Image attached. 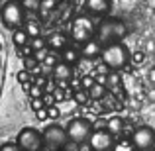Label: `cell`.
Here are the masks:
<instances>
[{"mask_svg":"<svg viewBox=\"0 0 155 151\" xmlns=\"http://www.w3.org/2000/svg\"><path fill=\"white\" fill-rule=\"evenodd\" d=\"M147 151H153V149H147Z\"/></svg>","mask_w":155,"mask_h":151,"instance_id":"cell-32","label":"cell"},{"mask_svg":"<svg viewBox=\"0 0 155 151\" xmlns=\"http://www.w3.org/2000/svg\"><path fill=\"white\" fill-rule=\"evenodd\" d=\"M18 80H20L22 84H26L28 80H31V83H34V77H31V73H30V71H26V69H24V71H20V73H18Z\"/></svg>","mask_w":155,"mask_h":151,"instance_id":"cell-21","label":"cell"},{"mask_svg":"<svg viewBox=\"0 0 155 151\" xmlns=\"http://www.w3.org/2000/svg\"><path fill=\"white\" fill-rule=\"evenodd\" d=\"M112 151H137V149L134 147L132 140H130V141H118V143L114 145V149H112Z\"/></svg>","mask_w":155,"mask_h":151,"instance_id":"cell-20","label":"cell"},{"mask_svg":"<svg viewBox=\"0 0 155 151\" xmlns=\"http://www.w3.org/2000/svg\"><path fill=\"white\" fill-rule=\"evenodd\" d=\"M31 96H34V98H39V96H41V90H39V87L31 84Z\"/></svg>","mask_w":155,"mask_h":151,"instance_id":"cell-28","label":"cell"},{"mask_svg":"<svg viewBox=\"0 0 155 151\" xmlns=\"http://www.w3.org/2000/svg\"><path fill=\"white\" fill-rule=\"evenodd\" d=\"M30 45H31V51H35V53L41 51V49H47V41L43 38H34L30 41Z\"/></svg>","mask_w":155,"mask_h":151,"instance_id":"cell-19","label":"cell"},{"mask_svg":"<svg viewBox=\"0 0 155 151\" xmlns=\"http://www.w3.org/2000/svg\"><path fill=\"white\" fill-rule=\"evenodd\" d=\"M88 145H91L92 151H110L114 149V136L108 132V130H94L88 140Z\"/></svg>","mask_w":155,"mask_h":151,"instance_id":"cell-8","label":"cell"},{"mask_svg":"<svg viewBox=\"0 0 155 151\" xmlns=\"http://www.w3.org/2000/svg\"><path fill=\"white\" fill-rule=\"evenodd\" d=\"M53 77H55L59 83H67L73 77V67L67 65V63H63V61H59V63L53 67Z\"/></svg>","mask_w":155,"mask_h":151,"instance_id":"cell-11","label":"cell"},{"mask_svg":"<svg viewBox=\"0 0 155 151\" xmlns=\"http://www.w3.org/2000/svg\"><path fill=\"white\" fill-rule=\"evenodd\" d=\"M31 106H34L35 112H38V110H43V100L41 98H34L31 100Z\"/></svg>","mask_w":155,"mask_h":151,"instance_id":"cell-26","label":"cell"},{"mask_svg":"<svg viewBox=\"0 0 155 151\" xmlns=\"http://www.w3.org/2000/svg\"><path fill=\"white\" fill-rule=\"evenodd\" d=\"M100 59L106 65V69H112V71H118V69L126 67V63L130 61V49L120 41L108 43V45L102 47V53H100Z\"/></svg>","mask_w":155,"mask_h":151,"instance_id":"cell-1","label":"cell"},{"mask_svg":"<svg viewBox=\"0 0 155 151\" xmlns=\"http://www.w3.org/2000/svg\"><path fill=\"white\" fill-rule=\"evenodd\" d=\"M47 45L53 47V49H61L63 51L65 47H69L67 45V38H65L63 34H53L49 39H47Z\"/></svg>","mask_w":155,"mask_h":151,"instance_id":"cell-15","label":"cell"},{"mask_svg":"<svg viewBox=\"0 0 155 151\" xmlns=\"http://www.w3.org/2000/svg\"><path fill=\"white\" fill-rule=\"evenodd\" d=\"M79 57H81V51L77 49V47H65V49L61 51V61L71 65V67H73V63L79 61Z\"/></svg>","mask_w":155,"mask_h":151,"instance_id":"cell-13","label":"cell"},{"mask_svg":"<svg viewBox=\"0 0 155 151\" xmlns=\"http://www.w3.org/2000/svg\"><path fill=\"white\" fill-rule=\"evenodd\" d=\"M92 35H94V24L91 22V18H87V16H79V18L73 22V28H71L73 41L84 45L87 41L92 39Z\"/></svg>","mask_w":155,"mask_h":151,"instance_id":"cell-4","label":"cell"},{"mask_svg":"<svg viewBox=\"0 0 155 151\" xmlns=\"http://www.w3.org/2000/svg\"><path fill=\"white\" fill-rule=\"evenodd\" d=\"M108 83H110V87H112L114 90H118V88H120V79H118V75H110L108 77Z\"/></svg>","mask_w":155,"mask_h":151,"instance_id":"cell-23","label":"cell"},{"mask_svg":"<svg viewBox=\"0 0 155 151\" xmlns=\"http://www.w3.org/2000/svg\"><path fill=\"white\" fill-rule=\"evenodd\" d=\"M41 133H43V141H45V145H49V147H53V149L65 147V145H67V141H69L67 130H63L61 126H57V124L47 126Z\"/></svg>","mask_w":155,"mask_h":151,"instance_id":"cell-7","label":"cell"},{"mask_svg":"<svg viewBox=\"0 0 155 151\" xmlns=\"http://www.w3.org/2000/svg\"><path fill=\"white\" fill-rule=\"evenodd\" d=\"M16 143L20 145L22 151H39L45 141H43V133L38 132L35 128H24L18 133V141Z\"/></svg>","mask_w":155,"mask_h":151,"instance_id":"cell-5","label":"cell"},{"mask_svg":"<svg viewBox=\"0 0 155 151\" xmlns=\"http://www.w3.org/2000/svg\"><path fill=\"white\" fill-rule=\"evenodd\" d=\"M65 130H67L69 141H71V143H77V145L88 143L92 132H94V130H92V124L87 120V118H73Z\"/></svg>","mask_w":155,"mask_h":151,"instance_id":"cell-3","label":"cell"},{"mask_svg":"<svg viewBox=\"0 0 155 151\" xmlns=\"http://www.w3.org/2000/svg\"><path fill=\"white\" fill-rule=\"evenodd\" d=\"M30 41H31V38L26 34V30H16V31H12V43H14L16 47H28L30 45Z\"/></svg>","mask_w":155,"mask_h":151,"instance_id":"cell-12","label":"cell"},{"mask_svg":"<svg viewBox=\"0 0 155 151\" xmlns=\"http://www.w3.org/2000/svg\"><path fill=\"white\" fill-rule=\"evenodd\" d=\"M88 94H91V98H96V100H98V98H102V96L106 94V87H104V84H98V83H96L94 87L88 90Z\"/></svg>","mask_w":155,"mask_h":151,"instance_id":"cell-18","label":"cell"},{"mask_svg":"<svg viewBox=\"0 0 155 151\" xmlns=\"http://www.w3.org/2000/svg\"><path fill=\"white\" fill-rule=\"evenodd\" d=\"M35 114H38V118H39V120H45V118H49V114H47V108H43V110H38Z\"/></svg>","mask_w":155,"mask_h":151,"instance_id":"cell-29","label":"cell"},{"mask_svg":"<svg viewBox=\"0 0 155 151\" xmlns=\"http://www.w3.org/2000/svg\"><path fill=\"white\" fill-rule=\"evenodd\" d=\"M124 120H122L120 116H114V118H110L108 120V124H106V130H108L112 136H120L122 132H124Z\"/></svg>","mask_w":155,"mask_h":151,"instance_id":"cell-14","label":"cell"},{"mask_svg":"<svg viewBox=\"0 0 155 151\" xmlns=\"http://www.w3.org/2000/svg\"><path fill=\"white\" fill-rule=\"evenodd\" d=\"M12 2H22V0H12Z\"/></svg>","mask_w":155,"mask_h":151,"instance_id":"cell-30","label":"cell"},{"mask_svg":"<svg viewBox=\"0 0 155 151\" xmlns=\"http://www.w3.org/2000/svg\"><path fill=\"white\" fill-rule=\"evenodd\" d=\"M20 4L24 6V10H26V12H38L39 8H41L43 0H22Z\"/></svg>","mask_w":155,"mask_h":151,"instance_id":"cell-17","label":"cell"},{"mask_svg":"<svg viewBox=\"0 0 155 151\" xmlns=\"http://www.w3.org/2000/svg\"><path fill=\"white\" fill-rule=\"evenodd\" d=\"M151 149H153V151H155V141H153V147H151Z\"/></svg>","mask_w":155,"mask_h":151,"instance_id":"cell-31","label":"cell"},{"mask_svg":"<svg viewBox=\"0 0 155 151\" xmlns=\"http://www.w3.org/2000/svg\"><path fill=\"white\" fill-rule=\"evenodd\" d=\"M88 98H91L88 90H79V92L75 94V100H77V102H81V104H84V102H87Z\"/></svg>","mask_w":155,"mask_h":151,"instance_id":"cell-22","label":"cell"},{"mask_svg":"<svg viewBox=\"0 0 155 151\" xmlns=\"http://www.w3.org/2000/svg\"><path fill=\"white\" fill-rule=\"evenodd\" d=\"M83 84L87 87V90H91V88H92V87L96 84V80L92 79V77H84V79H83Z\"/></svg>","mask_w":155,"mask_h":151,"instance_id":"cell-25","label":"cell"},{"mask_svg":"<svg viewBox=\"0 0 155 151\" xmlns=\"http://www.w3.org/2000/svg\"><path fill=\"white\" fill-rule=\"evenodd\" d=\"M24 30H26V34L30 35L31 39L34 38H41V28H39L38 22H26L24 24Z\"/></svg>","mask_w":155,"mask_h":151,"instance_id":"cell-16","label":"cell"},{"mask_svg":"<svg viewBox=\"0 0 155 151\" xmlns=\"http://www.w3.org/2000/svg\"><path fill=\"white\" fill-rule=\"evenodd\" d=\"M155 141V130L151 126H140V128L134 130L132 133V143L137 151H147L153 147Z\"/></svg>","mask_w":155,"mask_h":151,"instance_id":"cell-6","label":"cell"},{"mask_svg":"<svg viewBox=\"0 0 155 151\" xmlns=\"http://www.w3.org/2000/svg\"><path fill=\"white\" fill-rule=\"evenodd\" d=\"M100 53H102V45H100V41H96V39H91V41H87L81 47V57H84V59H94Z\"/></svg>","mask_w":155,"mask_h":151,"instance_id":"cell-10","label":"cell"},{"mask_svg":"<svg viewBox=\"0 0 155 151\" xmlns=\"http://www.w3.org/2000/svg\"><path fill=\"white\" fill-rule=\"evenodd\" d=\"M47 114H49V118H57L59 116V110L55 106H47Z\"/></svg>","mask_w":155,"mask_h":151,"instance_id":"cell-27","label":"cell"},{"mask_svg":"<svg viewBox=\"0 0 155 151\" xmlns=\"http://www.w3.org/2000/svg\"><path fill=\"white\" fill-rule=\"evenodd\" d=\"M0 151H22V149H20L18 143H4L0 145Z\"/></svg>","mask_w":155,"mask_h":151,"instance_id":"cell-24","label":"cell"},{"mask_svg":"<svg viewBox=\"0 0 155 151\" xmlns=\"http://www.w3.org/2000/svg\"><path fill=\"white\" fill-rule=\"evenodd\" d=\"M84 4H87V10L91 14L104 16L112 10V0H84Z\"/></svg>","mask_w":155,"mask_h":151,"instance_id":"cell-9","label":"cell"},{"mask_svg":"<svg viewBox=\"0 0 155 151\" xmlns=\"http://www.w3.org/2000/svg\"><path fill=\"white\" fill-rule=\"evenodd\" d=\"M0 20H2V24L12 31L22 30V26L26 24V10H24V6L20 2L8 0V2L0 8Z\"/></svg>","mask_w":155,"mask_h":151,"instance_id":"cell-2","label":"cell"}]
</instances>
